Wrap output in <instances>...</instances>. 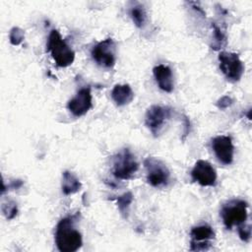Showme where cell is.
I'll list each match as a JSON object with an SVG mask.
<instances>
[{
	"instance_id": "cell-5",
	"label": "cell",
	"mask_w": 252,
	"mask_h": 252,
	"mask_svg": "<svg viewBox=\"0 0 252 252\" xmlns=\"http://www.w3.org/2000/svg\"><path fill=\"white\" fill-rule=\"evenodd\" d=\"M139 164L129 149H123L113 158V175L122 180L131 179L137 172Z\"/></svg>"
},
{
	"instance_id": "cell-6",
	"label": "cell",
	"mask_w": 252,
	"mask_h": 252,
	"mask_svg": "<svg viewBox=\"0 0 252 252\" xmlns=\"http://www.w3.org/2000/svg\"><path fill=\"white\" fill-rule=\"evenodd\" d=\"M220 68L228 81L237 82L242 77L244 66L239 56L233 52L221 51L219 54Z\"/></svg>"
},
{
	"instance_id": "cell-9",
	"label": "cell",
	"mask_w": 252,
	"mask_h": 252,
	"mask_svg": "<svg viewBox=\"0 0 252 252\" xmlns=\"http://www.w3.org/2000/svg\"><path fill=\"white\" fill-rule=\"evenodd\" d=\"M190 249L192 251H205L211 247L215 232L210 225L202 224L194 226L190 231Z\"/></svg>"
},
{
	"instance_id": "cell-4",
	"label": "cell",
	"mask_w": 252,
	"mask_h": 252,
	"mask_svg": "<svg viewBox=\"0 0 252 252\" xmlns=\"http://www.w3.org/2000/svg\"><path fill=\"white\" fill-rule=\"evenodd\" d=\"M144 165L147 171V181L151 186L162 188L168 185L170 172L160 159L149 157L144 160Z\"/></svg>"
},
{
	"instance_id": "cell-8",
	"label": "cell",
	"mask_w": 252,
	"mask_h": 252,
	"mask_svg": "<svg viewBox=\"0 0 252 252\" xmlns=\"http://www.w3.org/2000/svg\"><path fill=\"white\" fill-rule=\"evenodd\" d=\"M171 108L162 105H152L146 112L145 122L154 136H158L171 117Z\"/></svg>"
},
{
	"instance_id": "cell-14",
	"label": "cell",
	"mask_w": 252,
	"mask_h": 252,
	"mask_svg": "<svg viewBox=\"0 0 252 252\" xmlns=\"http://www.w3.org/2000/svg\"><path fill=\"white\" fill-rule=\"evenodd\" d=\"M111 98L118 106H123L130 103L134 98V93L131 87L127 84L115 85L111 91Z\"/></svg>"
},
{
	"instance_id": "cell-20",
	"label": "cell",
	"mask_w": 252,
	"mask_h": 252,
	"mask_svg": "<svg viewBox=\"0 0 252 252\" xmlns=\"http://www.w3.org/2000/svg\"><path fill=\"white\" fill-rule=\"evenodd\" d=\"M9 38H10V42L13 45H19V44L22 43V41L25 38V32H24V31L21 28L14 27L10 31Z\"/></svg>"
},
{
	"instance_id": "cell-10",
	"label": "cell",
	"mask_w": 252,
	"mask_h": 252,
	"mask_svg": "<svg viewBox=\"0 0 252 252\" xmlns=\"http://www.w3.org/2000/svg\"><path fill=\"white\" fill-rule=\"evenodd\" d=\"M192 179L201 186H215L217 182V172L213 165L203 159L197 160L191 170Z\"/></svg>"
},
{
	"instance_id": "cell-22",
	"label": "cell",
	"mask_w": 252,
	"mask_h": 252,
	"mask_svg": "<svg viewBox=\"0 0 252 252\" xmlns=\"http://www.w3.org/2000/svg\"><path fill=\"white\" fill-rule=\"evenodd\" d=\"M232 102H233V100H232V98H231L230 96L224 95V96L220 97V98L218 100L217 106H218L219 108H220V109H224V108H227L228 106H230V105L232 104Z\"/></svg>"
},
{
	"instance_id": "cell-17",
	"label": "cell",
	"mask_w": 252,
	"mask_h": 252,
	"mask_svg": "<svg viewBox=\"0 0 252 252\" xmlns=\"http://www.w3.org/2000/svg\"><path fill=\"white\" fill-rule=\"evenodd\" d=\"M213 40L211 43V47L214 50H220L226 44V36L224 32L219 27L217 24H213Z\"/></svg>"
},
{
	"instance_id": "cell-13",
	"label": "cell",
	"mask_w": 252,
	"mask_h": 252,
	"mask_svg": "<svg viewBox=\"0 0 252 252\" xmlns=\"http://www.w3.org/2000/svg\"><path fill=\"white\" fill-rule=\"evenodd\" d=\"M154 77L159 89L166 93H171L173 90V77L171 69L163 64H159L153 69Z\"/></svg>"
},
{
	"instance_id": "cell-16",
	"label": "cell",
	"mask_w": 252,
	"mask_h": 252,
	"mask_svg": "<svg viewBox=\"0 0 252 252\" xmlns=\"http://www.w3.org/2000/svg\"><path fill=\"white\" fill-rule=\"evenodd\" d=\"M129 14H130V17L136 27L143 28L145 26V24L147 22V13H146L145 8L142 5L136 4V5L132 6L130 8Z\"/></svg>"
},
{
	"instance_id": "cell-1",
	"label": "cell",
	"mask_w": 252,
	"mask_h": 252,
	"mask_svg": "<svg viewBox=\"0 0 252 252\" xmlns=\"http://www.w3.org/2000/svg\"><path fill=\"white\" fill-rule=\"evenodd\" d=\"M76 216L62 219L55 231V243L61 252H75L83 244L82 235L74 226Z\"/></svg>"
},
{
	"instance_id": "cell-7",
	"label": "cell",
	"mask_w": 252,
	"mask_h": 252,
	"mask_svg": "<svg viewBox=\"0 0 252 252\" xmlns=\"http://www.w3.org/2000/svg\"><path fill=\"white\" fill-rule=\"evenodd\" d=\"M115 42L109 37L96 43L93 47L91 55L97 65L104 68H111L115 64Z\"/></svg>"
},
{
	"instance_id": "cell-2",
	"label": "cell",
	"mask_w": 252,
	"mask_h": 252,
	"mask_svg": "<svg viewBox=\"0 0 252 252\" xmlns=\"http://www.w3.org/2000/svg\"><path fill=\"white\" fill-rule=\"evenodd\" d=\"M47 50L58 67H68L75 59V52L61 37L57 30H52L48 36Z\"/></svg>"
},
{
	"instance_id": "cell-12",
	"label": "cell",
	"mask_w": 252,
	"mask_h": 252,
	"mask_svg": "<svg viewBox=\"0 0 252 252\" xmlns=\"http://www.w3.org/2000/svg\"><path fill=\"white\" fill-rule=\"evenodd\" d=\"M93 106V97L91 89L82 88L78 91L77 94L68 101V110L77 117L86 114Z\"/></svg>"
},
{
	"instance_id": "cell-21",
	"label": "cell",
	"mask_w": 252,
	"mask_h": 252,
	"mask_svg": "<svg viewBox=\"0 0 252 252\" xmlns=\"http://www.w3.org/2000/svg\"><path fill=\"white\" fill-rule=\"evenodd\" d=\"M238 234H239V237L241 240L245 241V242H248L251 238V227L249 224L247 225H242V226H239L238 227Z\"/></svg>"
},
{
	"instance_id": "cell-3",
	"label": "cell",
	"mask_w": 252,
	"mask_h": 252,
	"mask_svg": "<svg viewBox=\"0 0 252 252\" xmlns=\"http://www.w3.org/2000/svg\"><path fill=\"white\" fill-rule=\"evenodd\" d=\"M247 202L239 199L230 200L225 203L220 210V217L227 229L245 222L248 213Z\"/></svg>"
},
{
	"instance_id": "cell-11",
	"label": "cell",
	"mask_w": 252,
	"mask_h": 252,
	"mask_svg": "<svg viewBox=\"0 0 252 252\" xmlns=\"http://www.w3.org/2000/svg\"><path fill=\"white\" fill-rule=\"evenodd\" d=\"M212 149L219 161L222 164L228 165L233 161L234 147L230 137L224 135L215 137L212 140Z\"/></svg>"
},
{
	"instance_id": "cell-15",
	"label": "cell",
	"mask_w": 252,
	"mask_h": 252,
	"mask_svg": "<svg viewBox=\"0 0 252 252\" xmlns=\"http://www.w3.org/2000/svg\"><path fill=\"white\" fill-rule=\"evenodd\" d=\"M81 182L80 180L77 178V176L66 170L63 172L62 174V192L64 193V195L69 196L72 195L76 192H78L81 189Z\"/></svg>"
},
{
	"instance_id": "cell-18",
	"label": "cell",
	"mask_w": 252,
	"mask_h": 252,
	"mask_svg": "<svg viewBox=\"0 0 252 252\" xmlns=\"http://www.w3.org/2000/svg\"><path fill=\"white\" fill-rule=\"evenodd\" d=\"M116 202H117L118 210H119L120 214L122 215V217L124 219L128 218L129 209L133 202V194L131 192H126V193L122 194L121 196H119L116 199Z\"/></svg>"
},
{
	"instance_id": "cell-23",
	"label": "cell",
	"mask_w": 252,
	"mask_h": 252,
	"mask_svg": "<svg viewBox=\"0 0 252 252\" xmlns=\"http://www.w3.org/2000/svg\"><path fill=\"white\" fill-rule=\"evenodd\" d=\"M22 185H23V181H22V180H14V181H12V182L7 186V188H8V189H18V188H20Z\"/></svg>"
},
{
	"instance_id": "cell-19",
	"label": "cell",
	"mask_w": 252,
	"mask_h": 252,
	"mask_svg": "<svg viewBox=\"0 0 252 252\" xmlns=\"http://www.w3.org/2000/svg\"><path fill=\"white\" fill-rule=\"evenodd\" d=\"M2 212L7 220H13L18 213L17 204L13 201H8L7 203L2 204Z\"/></svg>"
}]
</instances>
